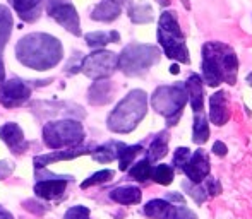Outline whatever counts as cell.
Instances as JSON below:
<instances>
[{
    "label": "cell",
    "instance_id": "7c38bea8",
    "mask_svg": "<svg viewBox=\"0 0 252 219\" xmlns=\"http://www.w3.org/2000/svg\"><path fill=\"white\" fill-rule=\"evenodd\" d=\"M0 137L12 149L14 154H21L28 149V142L24 140L23 130L17 123H5L3 127H0Z\"/></svg>",
    "mask_w": 252,
    "mask_h": 219
},
{
    "label": "cell",
    "instance_id": "d6a6232c",
    "mask_svg": "<svg viewBox=\"0 0 252 219\" xmlns=\"http://www.w3.org/2000/svg\"><path fill=\"white\" fill-rule=\"evenodd\" d=\"M189 158H190L189 147H179V149L175 151V154H173V166L182 169L187 161H189Z\"/></svg>",
    "mask_w": 252,
    "mask_h": 219
},
{
    "label": "cell",
    "instance_id": "4316f807",
    "mask_svg": "<svg viewBox=\"0 0 252 219\" xmlns=\"http://www.w3.org/2000/svg\"><path fill=\"white\" fill-rule=\"evenodd\" d=\"M129 16H130V21L136 23V24L151 23L153 21V9L148 5V3H137V5H134L129 9Z\"/></svg>",
    "mask_w": 252,
    "mask_h": 219
},
{
    "label": "cell",
    "instance_id": "7bdbcfd3",
    "mask_svg": "<svg viewBox=\"0 0 252 219\" xmlns=\"http://www.w3.org/2000/svg\"><path fill=\"white\" fill-rule=\"evenodd\" d=\"M3 76H5V72H3V62H2V58H0V82L3 81Z\"/></svg>",
    "mask_w": 252,
    "mask_h": 219
},
{
    "label": "cell",
    "instance_id": "5bb4252c",
    "mask_svg": "<svg viewBox=\"0 0 252 219\" xmlns=\"http://www.w3.org/2000/svg\"><path fill=\"white\" fill-rule=\"evenodd\" d=\"M16 14L26 23H33L40 17L43 9V0H10Z\"/></svg>",
    "mask_w": 252,
    "mask_h": 219
},
{
    "label": "cell",
    "instance_id": "9a60e30c",
    "mask_svg": "<svg viewBox=\"0 0 252 219\" xmlns=\"http://www.w3.org/2000/svg\"><path fill=\"white\" fill-rule=\"evenodd\" d=\"M67 189V180L65 178H53V180H43V182L34 185V192L38 197L47 200H53L60 197Z\"/></svg>",
    "mask_w": 252,
    "mask_h": 219
},
{
    "label": "cell",
    "instance_id": "f1b7e54d",
    "mask_svg": "<svg viewBox=\"0 0 252 219\" xmlns=\"http://www.w3.org/2000/svg\"><path fill=\"white\" fill-rule=\"evenodd\" d=\"M151 173H153V166H151V161L148 160H143L139 161V163H136L130 168L129 175L132 176L134 180H137V182H148V180L151 178Z\"/></svg>",
    "mask_w": 252,
    "mask_h": 219
},
{
    "label": "cell",
    "instance_id": "ba28073f",
    "mask_svg": "<svg viewBox=\"0 0 252 219\" xmlns=\"http://www.w3.org/2000/svg\"><path fill=\"white\" fill-rule=\"evenodd\" d=\"M119 67V55L112 52L98 50L81 60V72L91 79H106Z\"/></svg>",
    "mask_w": 252,
    "mask_h": 219
},
{
    "label": "cell",
    "instance_id": "bcb514c9",
    "mask_svg": "<svg viewBox=\"0 0 252 219\" xmlns=\"http://www.w3.org/2000/svg\"><path fill=\"white\" fill-rule=\"evenodd\" d=\"M247 81H249V82L252 84V74H251V76H249V77H247Z\"/></svg>",
    "mask_w": 252,
    "mask_h": 219
},
{
    "label": "cell",
    "instance_id": "d6986e66",
    "mask_svg": "<svg viewBox=\"0 0 252 219\" xmlns=\"http://www.w3.org/2000/svg\"><path fill=\"white\" fill-rule=\"evenodd\" d=\"M90 151L86 149H74V151H57V153L45 154V156H36L34 158V164L36 168H45L47 164L55 163V161H65V160H74V158L81 156V154H88Z\"/></svg>",
    "mask_w": 252,
    "mask_h": 219
},
{
    "label": "cell",
    "instance_id": "ab89813d",
    "mask_svg": "<svg viewBox=\"0 0 252 219\" xmlns=\"http://www.w3.org/2000/svg\"><path fill=\"white\" fill-rule=\"evenodd\" d=\"M168 199H170V200H175V202H179V204H182V202H184L182 195H179V193H170Z\"/></svg>",
    "mask_w": 252,
    "mask_h": 219
},
{
    "label": "cell",
    "instance_id": "44dd1931",
    "mask_svg": "<svg viewBox=\"0 0 252 219\" xmlns=\"http://www.w3.org/2000/svg\"><path fill=\"white\" fill-rule=\"evenodd\" d=\"M110 197L115 202L129 206V204L141 202V190L137 187H119V189L110 192Z\"/></svg>",
    "mask_w": 252,
    "mask_h": 219
},
{
    "label": "cell",
    "instance_id": "74e56055",
    "mask_svg": "<svg viewBox=\"0 0 252 219\" xmlns=\"http://www.w3.org/2000/svg\"><path fill=\"white\" fill-rule=\"evenodd\" d=\"M10 173H12V168L9 166V163H0V178H5V176H9Z\"/></svg>",
    "mask_w": 252,
    "mask_h": 219
},
{
    "label": "cell",
    "instance_id": "4dcf8cb0",
    "mask_svg": "<svg viewBox=\"0 0 252 219\" xmlns=\"http://www.w3.org/2000/svg\"><path fill=\"white\" fill-rule=\"evenodd\" d=\"M184 189L186 192L196 200L197 204H204L206 199H208V193H206V189L201 187V183H194V182H184Z\"/></svg>",
    "mask_w": 252,
    "mask_h": 219
},
{
    "label": "cell",
    "instance_id": "2e32d148",
    "mask_svg": "<svg viewBox=\"0 0 252 219\" xmlns=\"http://www.w3.org/2000/svg\"><path fill=\"white\" fill-rule=\"evenodd\" d=\"M112 93L113 87L108 79H96L88 91V100L91 105H106L112 100Z\"/></svg>",
    "mask_w": 252,
    "mask_h": 219
},
{
    "label": "cell",
    "instance_id": "e575fe53",
    "mask_svg": "<svg viewBox=\"0 0 252 219\" xmlns=\"http://www.w3.org/2000/svg\"><path fill=\"white\" fill-rule=\"evenodd\" d=\"M63 219H90V209L84 206L70 207V209L65 213Z\"/></svg>",
    "mask_w": 252,
    "mask_h": 219
},
{
    "label": "cell",
    "instance_id": "b9f144b4",
    "mask_svg": "<svg viewBox=\"0 0 252 219\" xmlns=\"http://www.w3.org/2000/svg\"><path fill=\"white\" fill-rule=\"evenodd\" d=\"M112 2H115V3H119L120 7L122 5H129L130 2H132V0H112Z\"/></svg>",
    "mask_w": 252,
    "mask_h": 219
},
{
    "label": "cell",
    "instance_id": "6da1fadb",
    "mask_svg": "<svg viewBox=\"0 0 252 219\" xmlns=\"http://www.w3.org/2000/svg\"><path fill=\"white\" fill-rule=\"evenodd\" d=\"M16 56L30 69L48 70L62 60V45L50 34L33 33L16 45Z\"/></svg>",
    "mask_w": 252,
    "mask_h": 219
},
{
    "label": "cell",
    "instance_id": "1f68e13d",
    "mask_svg": "<svg viewBox=\"0 0 252 219\" xmlns=\"http://www.w3.org/2000/svg\"><path fill=\"white\" fill-rule=\"evenodd\" d=\"M112 178H113L112 169H101V171L94 173L93 176H90L86 182H83V185H81V187H83V189H88V187L96 185V183H105V182H108V180H112Z\"/></svg>",
    "mask_w": 252,
    "mask_h": 219
},
{
    "label": "cell",
    "instance_id": "60d3db41",
    "mask_svg": "<svg viewBox=\"0 0 252 219\" xmlns=\"http://www.w3.org/2000/svg\"><path fill=\"white\" fill-rule=\"evenodd\" d=\"M0 219H14V218H12V214L7 213L5 209H2V207H0Z\"/></svg>",
    "mask_w": 252,
    "mask_h": 219
},
{
    "label": "cell",
    "instance_id": "83f0119b",
    "mask_svg": "<svg viewBox=\"0 0 252 219\" xmlns=\"http://www.w3.org/2000/svg\"><path fill=\"white\" fill-rule=\"evenodd\" d=\"M143 151V147L141 146H120V149H119V161H120V169L122 171H126L127 168H129L130 164H132V161H134V158L137 156V154Z\"/></svg>",
    "mask_w": 252,
    "mask_h": 219
},
{
    "label": "cell",
    "instance_id": "277c9868",
    "mask_svg": "<svg viewBox=\"0 0 252 219\" xmlns=\"http://www.w3.org/2000/svg\"><path fill=\"white\" fill-rule=\"evenodd\" d=\"M158 41L163 47L166 56L177 60V62L189 63V50L186 47V38L180 31L179 19L177 14L172 10H166L159 16V26H158Z\"/></svg>",
    "mask_w": 252,
    "mask_h": 219
},
{
    "label": "cell",
    "instance_id": "d4e9b609",
    "mask_svg": "<svg viewBox=\"0 0 252 219\" xmlns=\"http://www.w3.org/2000/svg\"><path fill=\"white\" fill-rule=\"evenodd\" d=\"M10 31H12V16H10L7 7L0 5V52L5 47L7 40L10 36Z\"/></svg>",
    "mask_w": 252,
    "mask_h": 219
},
{
    "label": "cell",
    "instance_id": "9c48e42d",
    "mask_svg": "<svg viewBox=\"0 0 252 219\" xmlns=\"http://www.w3.org/2000/svg\"><path fill=\"white\" fill-rule=\"evenodd\" d=\"M47 12L52 19H55L57 23L63 27V29L76 34V36H81L79 16H77L72 3L65 2V0H48Z\"/></svg>",
    "mask_w": 252,
    "mask_h": 219
},
{
    "label": "cell",
    "instance_id": "3957f363",
    "mask_svg": "<svg viewBox=\"0 0 252 219\" xmlns=\"http://www.w3.org/2000/svg\"><path fill=\"white\" fill-rule=\"evenodd\" d=\"M148 110L146 93L141 89H134L120 101L108 116V129L112 132L127 134L137 127V123L144 118Z\"/></svg>",
    "mask_w": 252,
    "mask_h": 219
},
{
    "label": "cell",
    "instance_id": "7a4b0ae2",
    "mask_svg": "<svg viewBox=\"0 0 252 219\" xmlns=\"http://www.w3.org/2000/svg\"><path fill=\"white\" fill-rule=\"evenodd\" d=\"M239 74V58L225 43L209 41L202 48V79L209 86L221 82L235 84Z\"/></svg>",
    "mask_w": 252,
    "mask_h": 219
},
{
    "label": "cell",
    "instance_id": "f6af8a7d",
    "mask_svg": "<svg viewBox=\"0 0 252 219\" xmlns=\"http://www.w3.org/2000/svg\"><path fill=\"white\" fill-rule=\"evenodd\" d=\"M170 72H172V74H179V72H180V70H179V65H172V67H170Z\"/></svg>",
    "mask_w": 252,
    "mask_h": 219
},
{
    "label": "cell",
    "instance_id": "603a6c76",
    "mask_svg": "<svg viewBox=\"0 0 252 219\" xmlns=\"http://www.w3.org/2000/svg\"><path fill=\"white\" fill-rule=\"evenodd\" d=\"M88 47L91 48H103L108 43H117L120 40V34L117 31H110V33H103V31H96V33H88L84 36Z\"/></svg>",
    "mask_w": 252,
    "mask_h": 219
},
{
    "label": "cell",
    "instance_id": "cb8c5ba5",
    "mask_svg": "<svg viewBox=\"0 0 252 219\" xmlns=\"http://www.w3.org/2000/svg\"><path fill=\"white\" fill-rule=\"evenodd\" d=\"M192 139L196 144H204L209 139V127L206 115L201 111H194V129H192Z\"/></svg>",
    "mask_w": 252,
    "mask_h": 219
},
{
    "label": "cell",
    "instance_id": "7402d4cb",
    "mask_svg": "<svg viewBox=\"0 0 252 219\" xmlns=\"http://www.w3.org/2000/svg\"><path fill=\"white\" fill-rule=\"evenodd\" d=\"M166 151H168V132H161L151 142L150 149H148V160L151 163L153 161H159L161 158L166 156Z\"/></svg>",
    "mask_w": 252,
    "mask_h": 219
},
{
    "label": "cell",
    "instance_id": "4fadbf2b",
    "mask_svg": "<svg viewBox=\"0 0 252 219\" xmlns=\"http://www.w3.org/2000/svg\"><path fill=\"white\" fill-rule=\"evenodd\" d=\"M228 105H226V93L218 91L209 98V118L215 125H225L228 120Z\"/></svg>",
    "mask_w": 252,
    "mask_h": 219
},
{
    "label": "cell",
    "instance_id": "ffe728a7",
    "mask_svg": "<svg viewBox=\"0 0 252 219\" xmlns=\"http://www.w3.org/2000/svg\"><path fill=\"white\" fill-rule=\"evenodd\" d=\"M172 209H173V206L168 200L155 199V200H150V202L144 206V214L151 219H168Z\"/></svg>",
    "mask_w": 252,
    "mask_h": 219
},
{
    "label": "cell",
    "instance_id": "ac0fdd59",
    "mask_svg": "<svg viewBox=\"0 0 252 219\" xmlns=\"http://www.w3.org/2000/svg\"><path fill=\"white\" fill-rule=\"evenodd\" d=\"M186 91L187 96H189V103L192 107L194 111H201L202 110V100H204V91H202V79L197 74H192V76L187 79L186 82Z\"/></svg>",
    "mask_w": 252,
    "mask_h": 219
},
{
    "label": "cell",
    "instance_id": "8fae6325",
    "mask_svg": "<svg viewBox=\"0 0 252 219\" xmlns=\"http://www.w3.org/2000/svg\"><path fill=\"white\" fill-rule=\"evenodd\" d=\"M182 169H184V173H186L187 178H189L190 182L201 183L202 180L208 178L209 169H211L208 154H206L204 151H201V149L196 151V153L189 158V161H187L186 166H184Z\"/></svg>",
    "mask_w": 252,
    "mask_h": 219
},
{
    "label": "cell",
    "instance_id": "ee69618b",
    "mask_svg": "<svg viewBox=\"0 0 252 219\" xmlns=\"http://www.w3.org/2000/svg\"><path fill=\"white\" fill-rule=\"evenodd\" d=\"M156 2H158L159 5H163V7H168L170 5V0H156Z\"/></svg>",
    "mask_w": 252,
    "mask_h": 219
},
{
    "label": "cell",
    "instance_id": "5b68a950",
    "mask_svg": "<svg viewBox=\"0 0 252 219\" xmlns=\"http://www.w3.org/2000/svg\"><path fill=\"white\" fill-rule=\"evenodd\" d=\"M187 103V91L182 84L175 86H161L151 96V105L159 115H163L168 125H175L179 122L182 110Z\"/></svg>",
    "mask_w": 252,
    "mask_h": 219
},
{
    "label": "cell",
    "instance_id": "d590c367",
    "mask_svg": "<svg viewBox=\"0 0 252 219\" xmlns=\"http://www.w3.org/2000/svg\"><path fill=\"white\" fill-rule=\"evenodd\" d=\"M204 189H206V193H208V195H218V193L221 192V185H220V182L215 178H209L208 182H206Z\"/></svg>",
    "mask_w": 252,
    "mask_h": 219
},
{
    "label": "cell",
    "instance_id": "8992f818",
    "mask_svg": "<svg viewBox=\"0 0 252 219\" xmlns=\"http://www.w3.org/2000/svg\"><path fill=\"white\" fill-rule=\"evenodd\" d=\"M159 60V50L153 45L132 43L119 56V67L126 76H141Z\"/></svg>",
    "mask_w": 252,
    "mask_h": 219
},
{
    "label": "cell",
    "instance_id": "836d02e7",
    "mask_svg": "<svg viewBox=\"0 0 252 219\" xmlns=\"http://www.w3.org/2000/svg\"><path fill=\"white\" fill-rule=\"evenodd\" d=\"M168 219H197V216L192 213V211H189L187 207H184L182 204H179V206H173Z\"/></svg>",
    "mask_w": 252,
    "mask_h": 219
},
{
    "label": "cell",
    "instance_id": "f35d334b",
    "mask_svg": "<svg viewBox=\"0 0 252 219\" xmlns=\"http://www.w3.org/2000/svg\"><path fill=\"white\" fill-rule=\"evenodd\" d=\"M24 206H26V209L34 211V213H43V207H36L38 204L33 202V200H30V202H24Z\"/></svg>",
    "mask_w": 252,
    "mask_h": 219
},
{
    "label": "cell",
    "instance_id": "e0dca14e",
    "mask_svg": "<svg viewBox=\"0 0 252 219\" xmlns=\"http://www.w3.org/2000/svg\"><path fill=\"white\" fill-rule=\"evenodd\" d=\"M122 12V7L112 0H101L91 12V19L100 21V23H112Z\"/></svg>",
    "mask_w": 252,
    "mask_h": 219
},
{
    "label": "cell",
    "instance_id": "8d00e7d4",
    "mask_svg": "<svg viewBox=\"0 0 252 219\" xmlns=\"http://www.w3.org/2000/svg\"><path fill=\"white\" fill-rule=\"evenodd\" d=\"M213 153L218 154V156H225V154H226V146L218 140V142L213 144Z\"/></svg>",
    "mask_w": 252,
    "mask_h": 219
},
{
    "label": "cell",
    "instance_id": "f546056e",
    "mask_svg": "<svg viewBox=\"0 0 252 219\" xmlns=\"http://www.w3.org/2000/svg\"><path fill=\"white\" fill-rule=\"evenodd\" d=\"M173 168L168 164H158L156 168H153V173H151V178L155 180L156 183L159 185H170L173 180Z\"/></svg>",
    "mask_w": 252,
    "mask_h": 219
},
{
    "label": "cell",
    "instance_id": "484cf974",
    "mask_svg": "<svg viewBox=\"0 0 252 219\" xmlns=\"http://www.w3.org/2000/svg\"><path fill=\"white\" fill-rule=\"evenodd\" d=\"M120 146H122V142H110L106 146L96 147L93 153V158L96 161H100V163H110V161H113L119 156Z\"/></svg>",
    "mask_w": 252,
    "mask_h": 219
},
{
    "label": "cell",
    "instance_id": "52a82bcc",
    "mask_svg": "<svg viewBox=\"0 0 252 219\" xmlns=\"http://www.w3.org/2000/svg\"><path fill=\"white\" fill-rule=\"evenodd\" d=\"M43 140L50 149L79 146L84 140V129L76 120L50 122L43 127Z\"/></svg>",
    "mask_w": 252,
    "mask_h": 219
},
{
    "label": "cell",
    "instance_id": "30bf717a",
    "mask_svg": "<svg viewBox=\"0 0 252 219\" xmlns=\"http://www.w3.org/2000/svg\"><path fill=\"white\" fill-rule=\"evenodd\" d=\"M31 96V87L21 79H10L0 86V103L5 108L21 107Z\"/></svg>",
    "mask_w": 252,
    "mask_h": 219
}]
</instances>
